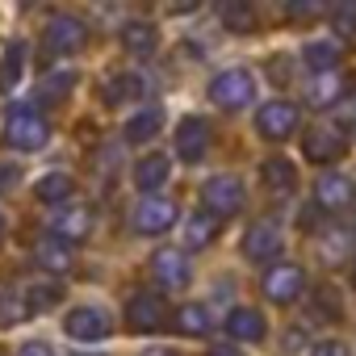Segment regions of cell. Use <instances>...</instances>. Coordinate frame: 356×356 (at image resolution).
Returning a JSON list of instances; mask_svg holds the SVG:
<instances>
[{"label":"cell","mask_w":356,"mask_h":356,"mask_svg":"<svg viewBox=\"0 0 356 356\" xmlns=\"http://www.w3.org/2000/svg\"><path fill=\"white\" fill-rule=\"evenodd\" d=\"M51 138V126L47 118L34 109V105H13L9 118H5V143L13 151H42Z\"/></svg>","instance_id":"obj_1"},{"label":"cell","mask_w":356,"mask_h":356,"mask_svg":"<svg viewBox=\"0 0 356 356\" xmlns=\"http://www.w3.org/2000/svg\"><path fill=\"white\" fill-rule=\"evenodd\" d=\"M252 97H256V80L243 67H227V72H218L210 80V101L218 109H243Z\"/></svg>","instance_id":"obj_2"},{"label":"cell","mask_w":356,"mask_h":356,"mask_svg":"<svg viewBox=\"0 0 356 356\" xmlns=\"http://www.w3.org/2000/svg\"><path fill=\"white\" fill-rule=\"evenodd\" d=\"M202 202H206V214L214 218H231L243 210V185H239V176H210V181L202 185Z\"/></svg>","instance_id":"obj_3"},{"label":"cell","mask_w":356,"mask_h":356,"mask_svg":"<svg viewBox=\"0 0 356 356\" xmlns=\"http://www.w3.org/2000/svg\"><path fill=\"white\" fill-rule=\"evenodd\" d=\"M256 130H260L264 138H273V143L289 138V134L298 130V105H293V101H264L260 113H256Z\"/></svg>","instance_id":"obj_4"},{"label":"cell","mask_w":356,"mask_h":356,"mask_svg":"<svg viewBox=\"0 0 356 356\" xmlns=\"http://www.w3.org/2000/svg\"><path fill=\"white\" fill-rule=\"evenodd\" d=\"M84 42H88V26H84L80 17H67V13L51 17V26H47V47H51L55 55H76Z\"/></svg>","instance_id":"obj_5"},{"label":"cell","mask_w":356,"mask_h":356,"mask_svg":"<svg viewBox=\"0 0 356 356\" xmlns=\"http://www.w3.org/2000/svg\"><path fill=\"white\" fill-rule=\"evenodd\" d=\"M172 222H176V202H168V197H159V193H151V197L138 202V210H134V231H138V235H163Z\"/></svg>","instance_id":"obj_6"},{"label":"cell","mask_w":356,"mask_h":356,"mask_svg":"<svg viewBox=\"0 0 356 356\" xmlns=\"http://www.w3.org/2000/svg\"><path fill=\"white\" fill-rule=\"evenodd\" d=\"M163 318H168V314H163V298H159V293H134L130 306H126V323H130V331H138V335L159 331Z\"/></svg>","instance_id":"obj_7"},{"label":"cell","mask_w":356,"mask_h":356,"mask_svg":"<svg viewBox=\"0 0 356 356\" xmlns=\"http://www.w3.org/2000/svg\"><path fill=\"white\" fill-rule=\"evenodd\" d=\"M63 327H67V335L80 339V343H101V339L109 335V314L97 310V306H80V310L67 314Z\"/></svg>","instance_id":"obj_8"},{"label":"cell","mask_w":356,"mask_h":356,"mask_svg":"<svg viewBox=\"0 0 356 356\" xmlns=\"http://www.w3.org/2000/svg\"><path fill=\"white\" fill-rule=\"evenodd\" d=\"M88 231H92V214H88V206H59V214H55V222H51V235L55 239H63L67 248L72 243H80V239H88Z\"/></svg>","instance_id":"obj_9"},{"label":"cell","mask_w":356,"mask_h":356,"mask_svg":"<svg viewBox=\"0 0 356 356\" xmlns=\"http://www.w3.org/2000/svg\"><path fill=\"white\" fill-rule=\"evenodd\" d=\"M314 202L323 210H343V206L356 202V185L348 181L343 172H327V176H318V185H314Z\"/></svg>","instance_id":"obj_10"},{"label":"cell","mask_w":356,"mask_h":356,"mask_svg":"<svg viewBox=\"0 0 356 356\" xmlns=\"http://www.w3.org/2000/svg\"><path fill=\"white\" fill-rule=\"evenodd\" d=\"M176 151H181V159H189V163L206 159V151H210V126L202 118H185L181 126H176Z\"/></svg>","instance_id":"obj_11"},{"label":"cell","mask_w":356,"mask_h":356,"mask_svg":"<svg viewBox=\"0 0 356 356\" xmlns=\"http://www.w3.org/2000/svg\"><path fill=\"white\" fill-rule=\"evenodd\" d=\"M302 285H306V277H302L298 264H277V268H268V277H264V293H268L273 302H281V306H289V302L302 293Z\"/></svg>","instance_id":"obj_12"},{"label":"cell","mask_w":356,"mask_h":356,"mask_svg":"<svg viewBox=\"0 0 356 356\" xmlns=\"http://www.w3.org/2000/svg\"><path fill=\"white\" fill-rule=\"evenodd\" d=\"M281 248H285V235H281L277 222H256V227L248 231V239H243V252H248L252 260H277Z\"/></svg>","instance_id":"obj_13"},{"label":"cell","mask_w":356,"mask_h":356,"mask_svg":"<svg viewBox=\"0 0 356 356\" xmlns=\"http://www.w3.org/2000/svg\"><path fill=\"white\" fill-rule=\"evenodd\" d=\"M151 268H155L159 285H168V289H181V285H189V260H185V252H176V248H163V252H155Z\"/></svg>","instance_id":"obj_14"},{"label":"cell","mask_w":356,"mask_h":356,"mask_svg":"<svg viewBox=\"0 0 356 356\" xmlns=\"http://www.w3.org/2000/svg\"><path fill=\"white\" fill-rule=\"evenodd\" d=\"M302 151H306L310 163H335L343 155V134H335V130H310L306 143H302Z\"/></svg>","instance_id":"obj_15"},{"label":"cell","mask_w":356,"mask_h":356,"mask_svg":"<svg viewBox=\"0 0 356 356\" xmlns=\"http://www.w3.org/2000/svg\"><path fill=\"white\" fill-rule=\"evenodd\" d=\"M348 92V80L339 76V72H318V76H310V84H306V101L310 105H335L339 97Z\"/></svg>","instance_id":"obj_16"},{"label":"cell","mask_w":356,"mask_h":356,"mask_svg":"<svg viewBox=\"0 0 356 356\" xmlns=\"http://www.w3.org/2000/svg\"><path fill=\"white\" fill-rule=\"evenodd\" d=\"M34 260H38V268H47V273H72V248L63 243V239H55V235H42L38 239V248H34Z\"/></svg>","instance_id":"obj_17"},{"label":"cell","mask_w":356,"mask_h":356,"mask_svg":"<svg viewBox=\"0 0 356 356\" xmlns=\"http://www.w3.org/2000/svg\"><path fill=\"white\" fill-rule=\"evenodd\" d=\"M227 335H235L243 343H260L264 339V314H256L252 306H235L227 318Z\"/></svg>","instance_id":"obj_18"},{"label":"cell","mask_w":356,"mask_h":356,"mask_svg":"<svg viewBox=\"0 0 356 356\" xmlns=\"http://www.w3.org/2000/svg\"><path fill=\"white\" fill-rule=\"evenodd\" d=\"M34 193H38V202H59V206H67L72 202V193H76V181L67 172H51V176H42V181L34 185Z\"/></svg>","instance_id":"obj_19"},{"label":"cell","mask_w":356,"mask_h":356,"mask_svg":"<svg viewBox=\"0 0 356 356\" xmlns=\"http://www.w3.org/2000/svg\"><path fill=\"white\" fill-rule=\"evenodd\" d=\"M163 181H168V159H163V155H147V159L134 168V185H138L147 197H151Z\"/></svg>","instance_id":"obj_20"},{"label":"cell","mask_w":356,"mask_h":356,"mask_svg":"<svg viewBox=\"0 0 356 356\" xmlns=\"http://www.w3.org/2000/svg\"><path fill=\"white\" fill-rule=\"evenodd\" d=\"M159 126H163V109H159V105H155V109H143V113H134V118L126 122V138H130V143H147V138L159 134Z\"/></svg>","instance_id":"obj_21"},{"label":"cell","mask_w":356,"mask_h":356,"mask_svg":"<svg viewBox=\"0 0 356 356\" xmlns=\"http://www.w3.org/2000/svg\"><path fill=\"white\" fill-rule=\"evenodd\" d=\"M306 63L314 67V76L318 72H339V42H306Z\"/></svg>","instance_id":"obj_22"},{"label":"cell","mask_w":356,"mask_h":356,"mask_svg":"<svg viewBox=\"0 0 356 356\" xmlns=\"http://www.w3.org/2000/svg\"><path fill=\"white\" fill-rule=\"evenodd\" d=\"M172 323H176V331H181V335H206V331H210V314H206V306H197V302L181 306Z\"/></svg>","instance_id":"obj_23"},{"label":"cell","mask_w":356,"mask_h":356,"mask_svg":"<svg viewBox=\"0 0 356 356\" xmlns=\"http://www.w3.org/2000/svg\"><path fill=\"white\" fill-rule=\"evenodd\" d=\"M122 47L130 55H151L155 51V30L143 26V22H130V26H122Z\"/></svg>","instance_id":"obj_24"},{"label":"cell","mask_w":356,"mask_h":356,"mask_svg":"<svg viewBox=\"0 0 356 356\" xmlns=\"http://www.w3.org/2000/svg\"><path fill=\"white\" fill-rule=\"evenodd\" d=\"M214 235H218V218H214V214H193V218L185 222V239H189V248H210Z\"/></svg>","instance_id":"obj_25"},{"label":"cell","mask_w":356,"mask_h":356,"mask_svg":"<svg viewBox=\"0 0 356 356\" xmlns=\"http://www.w3.org/2000/svg\"><path fill=\"white\" fill-rule=\"evenodd\" d=\"M22 63H26V42H9L5 47V59H0V88H13L17 84Z\"/></svg>","instance_id":"obj_26"},{"label":"cell","mask_w":356,"mask_h":356,"mask_svg":"<svg viewBox=\"0 0 356 356\" xmlns=\"http://www.w3.org/2000/svg\"><path fill=\"white\" fill-rule=\"evenodd\" d=\"M143 92V80L138 76H113L105 84V105H122V101H138Z\"/></svg>","instance_id":"obj_27"},{"label":"cell","mask_w":356,"mask_h":356,"mask_svg":"<svg viewBox=\"0 0 356 356\" xmlns=\"http://www.w3.org/2000/svg\"><path fill=\"white\" fill-rule=\"evenodd\" d=\"M72 88H76V76H72V72H51V76H42V84H38V101H63Z\"/></svg>","instance_id":"obj_28"},{"label":"cell","mask_w":356,"mask_h":356,"mask_svg":"<svg viewBox=\"0 0 356 356\" xmlns=\"http://www.w3.org/2000/svg\"><path fill=\"white\" fill-rule=\"evenodd\" d=\"M218 17H222V26H231L235 34H243V30L252 26V9L243 5V0H227V5H218Z\"/></svg>","instance_id":"obj_29"},{"label":"cell","mask_w":356,"mask_h":356,"mask_svg":"<svg viewBox=\"0 0 356 356\" xmlns=\"http://www.w3.org/2000/svg\"><path fill=\"white\" fill-rule=\"evenodd\" d=\"M264 181L273 185V189H293V163H285V159H268L264 163Z\"/></svg>","instance_id":"obj_30"},{"label":"cell","mask_w":356,"mask_h":356,"mask_svg":"<svg viewBox=\"0 0 356 356\" xmlns=\"http://www.w3.org/2000/svg\"><path fill=\"white\" fill-rule=\"evenodd\" d=\"M26 310H51L55 302H59V285H30L26 289Z\"/></svg>","instance_id":"obj_31"},{"label":"cell","mask_w":356,"mask_h":356,"mask_svg":"<svg viewBox=\"0 0 356 356\" xmlns=\"http://www.w3.org/2000/svg\"><path fill=\"white\" fill-rule=\"evenodd\" d=\"M331 22H335V34H339V38H352V34H356V0H343Z\"/></svg>","instance_id":"obj_32"},{"label":"cell","mask_w":356,"mask_h":356,"mask_svg":"<svg viewBox=\"0 0 356 356\" xmlns=\"http://www.w3.org/2000/svg\"><path fill=\"white\" fill-rule=\"evenodd\" d=\"M22 314H26V306H22V302H13L9 293H0V327H5V323H17Z\"/></svg>","instance_id":"obj_33"},{"label":"cell","mask_w":356,"mask_h":356,"mask_svg":"<svg viewBox=\"0 0 356 356\" xmlns=\"http://www.w3.org/2000/svg\"><path fill=\"white\" fill-rule=\"evenodd\" d=\"M314 302H318V306H314L318 314L327 310V318H339V306H335V293H331V289H318V293H314Z\"/></svg>","instance_id":"obj_34"},{"label":"cell","mask_w":356,"mask_h":356,"mask_svg":"<svg viewBox=\"0 0 356 356\" xmlns=\"http://www.w3.org/2000/svg\"><path fill=\"white\" fill-rule=\"evenodd\" d=\"M310 356H348V348L343 343H335V339H323V343H314V352Z\"/></svg>","instance_id":"obj_35"},{"label":"cell","mask_w":356,"mask_h":356,"mask_svg":"<svg viewBox=\"0 0 356 356\" xmlns=\"http://www.w3.org/2000/svg\"><path fill=\"white\" fill-rule=\"evenodd\" d=\"M13 181H17V168L13 163H0V193L13 189Z\"/></svg>","instance_id":"obj_36"},{"label":"cell","mask_w":356,"mask_h":356,"mask_svg":"<svg viewBox=\"0 0 356 356\" xmlns=\"http://www.w3.org/2000/svg\"><path fill=\"white\" fill-rule=\"evenodd\" d=\"M17 356H55V352H51L47 343H26V348H22Z\"/></svg>","instance_id":"obj_37"},{"label":"cell","mask_w":356,"mask_h":356,"mask_svg":"<svg viewBox=\"0 0 356 356\" xmlns=\"http://www.w3.org/2000/svg\"><path fill=\"white\" fill-rule=\"evenodd\" d=\"M206 356H243V352H239V348H210Z\"/></svg>","instance_id":"obj_38"},{"label":"cell","mask_w":356,"mask_h":356,"mask_svg":"<svg viewBox=\"0 0 356 356\" xmlns=\"http://www.w3.org/2000/svg\"><path fill=\"white\" fill-rule=\"evenodd\" d=\"M151 356H176V352H168V348H155V352H151Z\"/></svg>","instance_id":"obj_39"},{"label":"cell","mask_w":356,"mask_h":356,"mask_svg":"<svg viewBox=\"0 0 356 356\" xmlns=\"http://www.w3.org/2000/svg\"><path fill=\"white\" fill-rule=\"evenodd\" d=\"M352 281H356V260H352Z\"/></svg>","instance_id":"obj_40"},{"label":"cell","mask_w":356,"mask_h":356,"mask_svg":"<svg viewBox=\"0 0 356 356\" xmlns=\"http://www.w3.org/2000/svg\"><path fill=\"white\" fill-rule=\"evenodd\" d=\"M0 235H5V218H0Z\"/></svg>","instance_id":"obj_41"},{"label":"cell","mask_w":356,"mask_h":356,"mask_svg":"<svg viewBox=\"0 0 356 356\" xmlns=\"http://www.w3.org/2000/svg\"><path fill=\"white\" fill-rule=\"evenodd\" d=\"M76 356H84V352H76Z\"/></svg>","instance_id":"obj_42"}]
</instances>
